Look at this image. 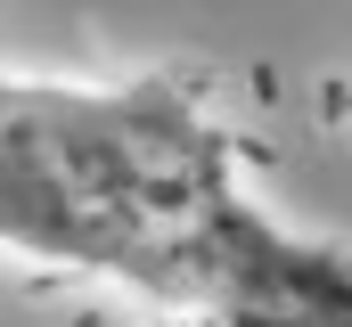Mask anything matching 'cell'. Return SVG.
I'll use <instances>...</instances> for the list:
<instances>
[{
	"label": "cell",
	"mask_w": 352,
	"mask_h": 327,
	"mask_svg": "<svg viewBox=\"0 0 352 327\" xmlns=\"http://www.w3.org/2000/svg\"><path fill=\"white\" fill-rule=\"evenodd\" d=\"M0 245L197 327H352V245L278 221L180 74L0 66Z\"/></svg>",
	"instance_id": "cell-1"
},
{
	"label": "cell",
	"mask_w": 352,
	"mask_h": 327,
	"mask_svg": "<svg viewBox=\"0 0 352 327\" xmlns=\"http://www.w3.org/2000/svg\"><path fill=\"white\" fill-rule=\"evenodd\" d=\"M328 115H336V123H352V82H336V90H328Z\"/></svg>",
	"instance_id": "cell-2"
}]
</instances>
